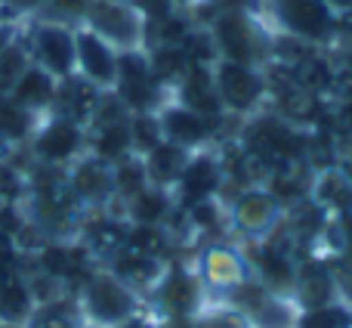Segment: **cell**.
I'll return each mask as SVG.
<instances>
[{
    "label": "cell",
    "mask_w": 352,
    "mask_h": 328,
    "mask_svg": "<svg viewBox=\"0 0 352 328\" xmlns=\"http://www.w3.org/2000/svg\"><path fill=\"white\" fill-rule=\"evenodd\" d=\"M31 134V112L16 105L10 96H0V140L19 143Z\"/></svg>",
    "instance_id": "obj_15"
},
{
    "label": "cell",
    "mask_w": 352,
    "mask_h": 328,
    "mask_svg": "<svg viewBox=\"0 0 352 328\" xmlns=\"http://www.w3.org/2000/svg\"><path fill=\"white\" fill-rule=\"evenodd\" d=\"M0 328H28V325H12V322H0Z\"/></svg>",
    "instance_id": "obj_31"
},
{
    "label": "cell",
    "mask_w": 352,
    "mask_h": 328,
    "mask_svg": "<svg viewBox=\"0 0 352 328\" xmlns=\"http://www.w3.org/2000/svg\"><path fill=\"white\" fill-rule=\"evenodd\" d=\"M263 84L248 65H238V62H226L219 68L217 78V96L223 103H229L232 109H250L260 96Z\"/></svg>",
    "instance_id": "obj_8"
},
{
    "label": "cell",
    "mask_w": 352,
    "mask_h": 328,
    "mask_svg": "<svg viewBox=\"0 0 352 328\" xmlns=\"http://www.w3.org/2000/svg\"><path fill=\"white\" fill-rule=\"evenodd\" d=\"M300 328H352V313L343 304H322V307H309Z\"/></svg>",
    "instance_id": "obj_17"
},
{
    "label": "cell",
    "mask_w": 352,
    "mask_h": 328,
    "mask_svg": "<svg viewBox=\"0 0 352 328\" xmlns=\"http://www.w3.org/2000/svg\"><path fill=\"white\" fill-rule=\"evenodd\" d=\"M84 310L99 325H121L133 313V298L121 285V279L96 276L84 288Z\"/></svg>",
    "instance_id": "obj_2"
},
{
    "label": "cell",
    "mask_w": 352,
    "mask_h": 328,
    "mask_svg": "<svg viewBox=\"0 0 352 328\" xmlns=\"http://www.w3.org/2000/svg\"><path fill=\"white\" fill-rule=\"evenodd\" d=\"M158 143H161V124H158V121H152V118L140 115L133 124H130V146L152 152Z\"/></svg>",
    "instance_id": "obj_22"
},
{
    "label": "cell",
    "mask_w": 352,
    "mask_h": 328,
    "mask_svg": "<svg viewBox=\"0 0 352 328\" xmlns=\"http://www.w3.org/2000/svg\"><path fill=\"white\" fill-rule=\"evenodd\" d=\"M16 3H19V6H37L41 0H16Z\"/></svg>",
    "instance_id": "obj_30"
},
{
    "label": "cell",
    "mask_w": 352,
    "mask_h": 328,
    "mask_svg": "<svg viewBox=\"0 0 352 328\" xmlns=\"http://www.w3.org/2000/svg\"><path fill=\"white\" fill-rule=\"evenodd\" d=\"M148 174H152V180L158 183H170V180H179L182 167H186V155H182L179 146H173V143H158V146L148 152Z\"/></svg>",
    "instance_id": "obj_14"
},
{
    "label": "cell",
    "mask_w": 352,
    "mask_h": 328,
    "mask_svg": "<svg viewBox=\"0 0 352 328\" xmlns=\"http://www.w3.org/2000/svg\"><path fill=\"white\" fill-rule=\"evenodd\" d=\"M10 41H12V31L3 25V28H0V56H3V50L10 47Z\"/></svg>",
    "instance_id": "obj_27"
},
{
    "label": "cell",
    "mask_w": 352,
    "mask_h": 328,
    "mask_svg": "<svg viewBox=\"0 0 352 328\" xmlns=\"http://www.w3.org/2000/svg\"><path fill=\"white\" fill-rule=\"evenodd\" d=\"M343 236H346V248L352 251V217H346V223H343Z\"/></svg>",
    "instance_id": "obj_29"
},
{
    "label": "cell",
    "mask_w": 352,
    "mask_h": 328,
    "mask_svg": "<svg viewBox=\"0 0 352 328\" xmlns=\"http://www.w3.org/2000/svg\"><path fill=\"white\" fill-rule=\"evenodd\" d=\"M164 130L167 136L173 140V146H195V143H201L207 136V121L198 115V112L192 109H170L164 115Z\"/></svg>",
    "instance_id": "obj_11"
},
{
    "label": "cell",
    "mask_w": 352,
    "mask_h": 328,
    "mask_svg": "<svg viewBox=\"0 0 352 328\" xmlns=\"http://www.w3.org/2000/svg\"><path fill=\"white\" fill-rule=\"evenodd\" d=\"M334 279L331 273H324L322 267H312L306 269L303 276V285H300V294H303L306 307H322V304H331L334 300Z\"/></svg>",
    "instance_id": "obj_16"
},
{
    "label": "cell",
    "mask_w": 352,
    "mask_h": 328,
    "mask_svg": "<svg viewBox=\"0 0 352 328\" xmlns=\"http://www.w3.org/2000/svg\"><path fill=\"white\" fill-rule=\"evenodd\" d=\"M111 180H115L118 189H124V192H130V195L142 192V167H136V164H121Z\"/></svg>",
    "instance_id": "obj_25"
},
{
    "label": "cell",
    "mask_w": 352,
    "mask_h": 328,
    "mask_svg": "<svg viewBox=\"0 0 352 328\" xmlns=\"http://www.w3.org/2000/svg\"><path fill=\"white\" fill-rule=\"evenodd\" d=\"M87 16L93 22V31H96L102 41L118 43V47H133L140 41V22L136 16L121 3H93L87 6Z\"/></svg>",
    "instance_id": "obj_4"
},
{
    "label": "cell",
    "mask_w": 352,
    "mask_h": 328,
    "mask_svg": "<svg viewBox=\"0 0 352 328\" xmlns=\"http://www.w3.org/2000/svg\"><path fill=\"white\" fill-rule=\"evenodd\" d=\"M182 96H186V109L207 115V112H219V96L217 87L210 84V74L204 68H192L186 74V84H182Z\"/></svg>",
    "instance_id": "obj_13"
},
{
    "label": "cell",
    "mask_w": 352,
    "mask_h": 328,
    "mask_svg": "<svg viewBox=\"0 0 352 328\" xmlns=\"http://www.w3.org/2000/svg\"><path fill=\"white\" fill-rule=\"evenodd\" d=\"M111 186H115V180H111V174L99 161L84 164V167L74 174V189H78L80 195H87V198H99V195H105Z\"/></svg>",
    "instance_id": "obj_18"
},
{
    "label": "cell",
    "mask_w": 352,
    "mask_h": 328,
    "mask_svg": "<svg viewBox=\"0 0 352 328\" xmlns=\"http://www.w3.org/2000/svg\"><path fill=\"white\" fill-rule=\"evenodd\" d=\"M127 149H130V130L124 127V124L102 127V134H99V140H96L99 158L115 161V158H121V155H127Z\"/></svg>",
    "instance_id": "obj_19"
},
{
    "label": "cell",
    "mask_w": 352,
    "mask_h": 328,
    "mask_svg": "<svg viewBox=\"0 0 352 328\" xmlns=\"http://www.w3.org/2000/svg\"><path fill=\"white\" fill-rule=\"evenodd\" d=\"M74 65H80L84 81L93 87H109L118 78V56L109 41L96 34V31H80L74 34Z\"/></svg>",
    "instance_id": "obj_3"
},
{
    "label": "cell",
    "mask_w": 352,
    "mask_h": 328,
    "mask_svg": "<svg viewBox=\"0 0 352 328\" xmlns=\"http://www.w3.org/2000/svg\"><path fill=\"white\" fill-rule=\"evenodd\" d=\"M78 149H80V127L78 121H68V118H56L34 136V152L43 164H62L72 155H78Z\"/></svg>",
    "instance_id": "obj_5"
},
{
    "label": "cell",
    "mask_w": 352,
    "mask_h": 328,
    "mask_svg": "<svg viewBox=\"0 0 352 328\" xmlns=\"http://www.w3.org/2000/svg\"><path fill=\"white\" fill-rule=\"evenodd\" d=\"M328 6H334V10H352V0H324Z\"/></svg>",
    "instance_id": "obj_28"
},
{
    "label": "cell",
    "mask_w": 352,
    "mask_h": 328,
    "mask_svg": "<svg viewBox=\"0 0 352 328\" xmlns=\"http://www.w3.org/2000/svg\"><path fill=\"white\" fill-rule=\"evenodd\" d=\"M238 214H241V220L248 226H263L269 220V214H272V205H269V198H263V195H248V198L241 201V207H238Z\"/></svg>",
    "instance_id": "obj_23"
},
{
    "label": "cell",
    "mask_w": 352,
    "mask_h": 328,
    "mask_svg": "<svg viewBox=\"0 0 352 328\" xmlns=\"http://www.w3.org/2000/svg\"><path fill=\"white\" fill-rule=\"evenodd\" d=\"M164 211H167L164 195H158V192H136V201H133V217L140 220L142 226L158 223V220L164 217Z\"/></svg>",
    "instance_id": "obj_20"
},
{
    "label": "cell",
    "mask_w": 352,
    "mask_h": 328,
    "mask_svg": "<svg viewBox=\"0 0 352 328\" xmlns=\"http://www.w3.org/2000/svg\"><path fill=\"white\" fill-rule=\"evenodd\" d=\"M133 6L142 12V16L155 19V22H164L173 12V0H133Z\"/></svg>",
    "instance_id": "obj_26"
},
{
    "label": "cell",
    "mask_w": 352,
    "mask_h": 328,
    "mask_svg": "<svg viewBox=\"0 0 352 328\" xmlns=\"http://www.w3.org/2000/svg\"><path fill=\"white\" fill-rule=\"evenodd\" d=\"M278 19L300 37H324L331 28L324 0H278Z\"/></svg>",
    "instance_id": "obj_7"
},
{
    "label": "cell",
    "mask_w": 352,
    "mask_h": 328,
    "mask_svg": "<svg viewBox=\"0 0 352 328\" xmlns=\"http://www.w3.org/2000/svg\"><path fill=\"white\" fill-rule=\"evenodd\" d=\"M118 279H130V282H148L155 276V260L146 254H127L118 260Z\"/></svg>",
    "instance_id": "obj_21"
},
{
    "label": "cell",
    "mask_w": 352,
    "mask_h": 328,
    "mask_svg": "<svg viewBox=\"0 0 352 328\" xmlns=\"http://www.w3.org/2000/svg\"><path fill=\"white\" fill-rule=\"evenodd\" d=\"M56 87H59V81H56L50 72H43L41 65H28L16 78V84L10 87L6 96H10L16 105H22L25 112L34 115V112H41V109H47V105L56 103Z\"/></svg>",
    "instance_id": "obj_6"
},
{
    "label": "cell",
    "mask_w": 352,
    "mask_h": 328,
    "mask_svg": "<svg viewBox=\"0 0 352 328\" xmlns=\"http://www.w3.org/2000/svg\"><path fill=\"white\" fill-rule=\"evenodd\" d=\"M219 183V170L217 164H213L210 158H198L192 164H186L179 174V186H182V195H188V201H204L207 195L217 189Z\"/></svg>",
    "instance_id": "obj_12"
},
{
    "label": "cell",
    "mask_w": 352,
    "mask_h": 328,
    "mask_svg": "<svg viewBox=\"0 0 352 328\" xmlns=\"http://www.w3.org/2000/svg\"><path fill=\"white\" fill-rule=\"evenodd\" d=\"M217 41L219 47L226 50L229 62H238V65H248L250 59H256L254 50V31H250L248 19L238 16V12H226L217 25Z\"/></svg>",
    "instance_id": "obj_10"
},
{
    "label": "cell",
    "mask_w": 352,
    "mask_h": 328,
    "mask_svg": "<svg viewBox=\"0 0 352 328\" xmlns=\"http://www.w3.org/2000/svg\"><path fill=\"white\" fill-rule=\"evenodd\" d=\"M201 328H229V325H219V322H210V325H201Z\"/></svg>",
    "instance_id": "obj_32"
},
{
    "label": "cell",
    "mask_w": 352,
    "mask_h": 328,
    "mask_svg": "<svg viewBox=\"0 0 352 328\" xmlns=\"http://www.w3.org/2000/svg\"><path fill=\"white\" fill-rule=\"evenodd\" d=\"M167 304H173L176 310H188L195 300V285L186 279V276H176V279L167 285Z\"/></svg>",
    "instance_id": "obj_24"
},
{
    "label": "cell",
    "mask_w": 352,
    "mask_h": 328,
    "mask_svg": "<svg viewBox=\"0 0 352 328\" xmlns=\"http://www.w3.org/2000/svg\"><path fill=\"white\" fill-rule=\"evenodd\" d=\"M34 298H31L28 279L12 269L0 279V322H12V325H28L31 313H34Z\"/></svg>",
    "instance_id": "obj_9"
},
{
    "label": "cell",
    "mask_w": 352,
    "mask_h": 328,
    "mask_svg": "<svg viewBox=\"0 0 352 328\" xmlns=\"http://www.w3.org/2000/svg\"><path fill=\"white\" fill-rule=\"evenodd\" d=\"M31 56L34 65H41L43 72H50L56 81L72 78L74 68V34L65 25L43 22L31 34Z\"/></svg>",
    "instance_id": "obj_1"
}]
</instances>
